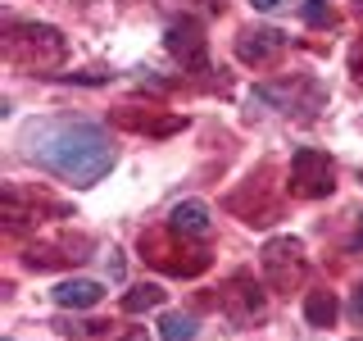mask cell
<instances>
[{
  "instance_id": "obj_8",
  "label": "cell",
  "mask_w": 363,
  "mask_h": 341,
  "mask_svg": "<svg viewBox=\"0 0 363 341\" xmlns=\"http://www.w3.org/2000/svg\"><path fill=\"white\" fill-rule=\"evenodd\" d=\"M168 227H173L177 237H209V227H213L209 205L204 200H182L173 210V219H168Z\"/></svg>"
},
{
  "instance_id": "obj_20",
  "label": "cell",
  "mask_w": 363,
  "mask_h": 341,
  "mask_svg": "<svg viewBox=\"0 0 363 341\" xmlns=\"http://www.w3.org/2000/svg\"><path fill=\"white\" fill-rule=\"evenodd\" d=\"M359 242H363V214H359Z\"/></svg>"
},
{
  "instance_id": "obj_14",
  "label": "cell",
  "mask_w": 363,
  "mask_h": 341,
  "mask_svg": "<svg viewBox=\"0 0 363 341\" xmlns=\"http://www.w3.org/2000/svg\"><path fill=\"white\" fill-rule=\"evenodd\" d=\"M300 14H304L309 28H332V23H336V14H332V5H327V0H304Z\"/></svg>"
},
{
  "instance_id": "obj_5",
  "label": "cell",
  "mask_w": 363,
  "mask_h": 341,
  "mask_svg": "<svg viewBox=\"0 0 363 341\" xmlns=\"http://www.w3.org/2000/svg\"><path fill=\"white\" fill-rule=\"evenodd\" d=\"M286 45V37H281L277 28H250V32H241L236 37V55H241L245 64H264V60H272V55Z\"/></svg>"
},
{
  "instance_id": "obj_7",
  "label": "cell",
  "mask_w": 363,
  "mask_h": 341,
  "mask_svg": "<svg viewBox=\"0 0 363 341\" xmlns=\"http://www.w3.org/2000/svg\"><path fill=\"white\" fill-rule=\"evenodd\" d=\"M168 50H173L182 64L204 68V37H200L196 23H173V28H168Z\"/></svg>"
},
{
  "instance_id": "obj_1",
  "label": "cell",
  "mask_w": 363,
  "mask_h": 341,
  "mask_svg": "<svg viewBox=\"0 0 363 341\" xmlns=\"http://www.w3.org/2000/svg\"><path fill=\"white\" fill-rule=\"evenodd\" d=\"M28 159H37L45 173L73 182V187H96L113 168V146L96 123L82 119H41L28 128Z\"/></svg>"
},
{
  "instance_id": "obj_12",
  "label": "cell",
  "mask_w": 363,
  "mask_h": 341,
  "mask_svg": "<svg viewBox=\"0 0 363 341\" xmlns=\"http://www.w3.org/2000/svg\"><path fill=\"white\" fill-rule=\"evenodd\" d=\"M155 305H164V291L155 287V282H141V287H132L123 296V310L128 314H141V310H155Z\"/></svg>"
},
{
  "instance_id": "obj_19",
  "label": "cell",
  "mask_w": 363,
  "mask_h": 341,
  "mask_svg": "<svg viewBox=\"0 0 363 341\" xmlns=\"http://www.w3.org/2000/svg\"><path fill=\"white\" fill-rule=\"evenodd\" d=\"M118 341H145V332H141V328H136V332H128V337H118Z\"/></svg>"
},
{
  "instance_id": "obj_2",
  "label": "cell",
  "mask_w": 363,
  "mask_h": 341,
  "mask_svg": "<svg viewBox=\"0 0 363 341\" xmlns=\"http://www.w3.org/2000/svg\"><path fill=\"white\" fill-rule=\"evenodd\" d=\"M5 50H9V60L23 64V68H55L64 60V37H60V28H45V23H18V28H9V37H5Z\"/></svg>"
},
{
  "instance_id": "obj_13",
  "label": "cell",
  "mask_w": 363,
  "mask_h": 341,
  "mask_svg": "<svg viewBox=\"0 0 363 341\" xmlns=\"http://www.w3.org/2000/svg\"><path fill=\"white\" fill-rule=\"evenodd\" d=\"M159 337L164 341H196V318L191 314H164L159 318Z\"/></svg>"
},
{
  "instance_id": "obj_9",
  "label": "cell",
  "mask_w": 363,
  "mask_h": 341,
  "mask_svg": "<svg viewBox=\"0 0 363 341\" xmlns=\"http://www.w3.org/2000/svg\"><path fill=\"white\" fill-rule=\"evenodd\" d=\"M100 296L105 287L100 282H86V278H68L55 287V305H64V310H91V305H100Z\"/></svg>"
},
{
  "instance_id": "obj_10",
  "label": "cell",
  "mask_w": 363,
  "mask_h": 341,
  "mask_svg": "<svg viewBox=\"0 0 363 341\" xmlns=\"http://www.w3.org/2000/svg\"><path fill=\"white\" fill-rule=\"evenodd\" d=\"M336 314H340V305H336L332 291H309L304 296V318H309L313 328H332Z\"/></svg>"
},
{
  "instance_id": "obj_16",
  "label": "cell",
  "mask_w": 363,
  "mask_h": 341,
  "mask_svg": "<svg viewBox=\"0 0 363 341\" xmlns=\"http://www.w3.org/2000/svg\"><path fill=\"white\" fill-rule=\"evenodd\" d=\"M105 269H109V278H123V259H118V250H109V255H105Z\"/></svg>"
},
{
  "instance_id": "obj_17",
  "label": "cell",
  "mask_w": 363,
  "mask_h": 341,
  "mask_svg": "<svg viewBox=\"0 0 363 341\" xmlns=\"http://www.w3.org/2000/svg\"><path fill=\"white\" fill-rule=\"evenodd\" d=\"M350 314L363 323V287H354V296H350Z\"/></svg>"
},
{
  "instance_id": "obj_4",
  "label": "cell",
  "mask_w": 363,
  "mask_h": 341,
  "mask_svg": "<svg viewBox=\"0 0 363 341\" xmlns=\"http://www.w3.org/2000/svg\"><path fill=\"white\" fill-rule=\"evenodd\" d=\"M264 278L272 291H291L304 278V246L295 237H277L264 246Z\"/></svg>"
},
{
  "instance_id": "obj_11",
  "label": "cell",
  "mask_w": 363,
  "mask_h": 341,
  "mask_svg": "<svg viewBox=\"0 0 363 341\" xmlns=\"http://www.w3.org/2000/svg\"><path fill=\"white\" fill-rule=\"evenodd\" d=\"M113 123H118V128H132V132H173V128H182L186 119H150V114L118 109V114H113Z\"/></svg>"
},
{
  "instance_id": "obj_6",
  "label": "cell",
  "mask_w": 363,
  "mask_h": 341,
  "mask_svg": "<svg viewBox=\"0 0 363 341\" xmlns=\"http://www.w3.org/2000/svg\"><path fill=\"white\" fill-rule=\"evenodd\" d=\"M223 310L236 318V323H245V318H255V314H264V291L259 287H250L245 278H236L232 287L223 291Z\"/></svg>"
},
{
  "instance_id": "obj_15",
  "label": "cell",
  "mask_w": 363,
  "mask_h": 341,
  "mask_svg": "<svg viewBox=\"0 0 363 341\" xmlns=\"http://www.w3.org/2000/svg\"><path fill=\"white\" fill-rule=\"evenodd\" d=\"M350 73H354V82L363 87V41H354V50H350Z\"/></svg>"
},
{
  "instance_id": "obj_3",
  "label": "cell",
  "mask_w": 363,
  "mask_h": 341,
  "mask_svg": "<svg viewBox=\"0 0 363 341\" xmlns=\"http://www.w3.org/2000/svg\"><path fill=\"white\" fill-rule=\"evenodd\" d=\"M332 187H336V164L327 159V151L304 146V151L291 155V196L318 200V196H332Z\"/></svg>"
},
{
  "instance_id": "obj_18",
  "label": "cell",
  "mask_w": 363,
  "mask_h": 341,
  "mask_svg": "<svg viewBox=\"0 0 363 341\" xmlns=\"http://www.w3.org/2000/svg\"><path fill=\"white\" fill-rule=\"evenodd\" d=\"M250 5H255V9H264V14H277V9H281V0H250Z\"/></svg>"
}]
</instances>
